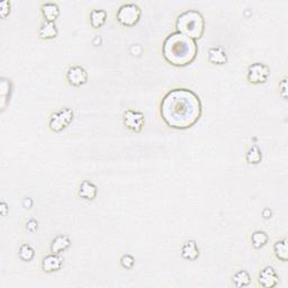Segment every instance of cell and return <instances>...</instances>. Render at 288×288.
<instances>
[{
	"label": "cell",
	"instance_id": "6da1fadb",
	"mask_svg": "<svg viewBox=\"0 0 288 288\" xmlns=\"http://www.w3.org/2000/svg\"><path fill=\"white\" fill-rule=\"evenodd\" d=\"M202 105L200 96L188 88H174L160 102L162 120L171 128L187 130L200 120Z\"/></svg>",
	"mask_w": 288,
	"mask_h": 288
},
{
	"label": "cell",
	"instance_id": "7a4b0ae2",
	"mask_svg": "<svg viewBox=\"0 0 288 288\" xmlns=\"http://www.w3.org/2000/svg\"><path fill=\"white\" fill-rule=\"evenodd\" d=\"M198 53L196 40L187 38L178 32L169 34L162 44V56L169 64L178 68L189 66Z\"/></svg>",
	"mask_w": 288,
	"mask_h": 288
},
{
	"label": "cell",
	"instance_id": "3957f363",
	"mask_svg": "<svg viewBox=\"0 0 288 288\" xmlns=\"http://www.w3.org/2000/svg\"><path fill=\"white\" fill-rule=\"evenodd\" d=\"M176 32L194 40L202 38L205 33V18L202 14L194 9L180 12L176 20Z\"/></svg>",
	"mask_w": 288,
	"mask_h": 288
},
{
	"label": "cell",
	"instance_id": "277c9868",
	"mask_svg": "<svg viewBox=\"0 0 288 288\" xmlns=\"http://www.w3.org/2000/svg\"><path fill=\"white\" fill-rule=\"evenodd\" d=\"M74 110L69 107H62L54 112L48 117V128L54 133H61L69 126L74 120Z\"/></svg>",
	"mask_w": 288,
	"mask_h": 288
},
{
	"label": "cell",
	"instance_id": "5b68a950",
	"mask_svg": "<svg viewBox=\"0 0 288 288\" xmlns=\"http://www.w3.org/2000/svg\"><path fill=\"white\" fill-rule=\"evenodd\" d=\"M142 10L136 4H124L116 12V20L120 25L133 27L141 20Z\"/></svg>",
	"mask_w": 288,
	"mask_h": 288
},
{
	"label": "cell",
	"instance_id": "8992f818",
	"mask_svg": "<svg viewBox=\"0 0 288 288\" xmlns=\"http://www.w3.org/2000/svg\"><path fill=\"white\" fill-rule=\"evenodd\" d=\"M270 68L261 62H254L248 66L246 80L251 84H262L269 79Z\"/></svg>",
	"mask_w": 288,
	"mask_h": 288
},
{
	"label": "cell",
	"instance_id": "52a82bcc",
	"mask_svg": "<svg viewBox=\"0 0 288 288\" xmlns=\"http://www.w3.org/2000/svg\"><path fill=\"white\" fill-rule=\"evenodd\" d=\"M88 72L81 66H71L66 72V80L71 87L80 88L88 82Z\"/></svg>",
	"mask_w": 288,
	"mask_h": 288
},
{
	"label": "cell",
	"instance_id": "ba28073f",
	"mask_svg": "<svg viewBox=\"0 0 288 288\" xmlns=\"http://www.w3.org/2000/svg\"><path fill=\"white\" fill-rule=\"evenodd\" d=\"M123 123L132 132L138 133L141 132L146 124V117L141 112L133 110H126L123 112Z\"/></svg>",
	"mask_w": 288,
	"mask_h": 288
},
{
	"label": "cell",
	"instance_id": "9c48e42d",
	"mask_svg": "<svg viewBox=\"0 0 288 288\" xmlns=\"http://www.w3.org/2000/svg\"><path fill=\"white\" fill-rule=\"evenodd\" d=\"M258 282L261 287L264 288L276 287L279 282V277L276 269L272 266H266L259 272Z\"/></svg>",
	"mask_w": 288,
	"mask_h": 288
},
{
	"label": "cell",
	"instance_id": "30bf717a",
	"mask_svg": "<svg viewBox=\"0 0 288 288\" xmlns=\"http://www.w3.org/2000/svg\"><path fill=\"white\" fill-rule=\"evenodd\" d=\"M40 266H42V269L44 272H46V274L56 272L62 268L63 259L56 254H50L44 256Z\"/></svg>",
	"mask_w": 288,
	"mask_h": 288
},
{
	"label": "cell",
	"instance_id": "8fae6325",
	"mask_svg": "<svg viewBox=\"0 0 288 288\" xmlns=\"http://www.w3.org/2000/svg\"><path fill=\"white\" fill-rule=\"evenodd\" d=\"M207 60L214 66H223L228 62L226 52L223 46L218 45V46H212L207 52Z\"/></svg>",
	"mask_w": 288,
	"mask_h": 288
},
{
	"label": "cell",
	"instance_id": "7c38bea8",
	"mask_svg": "<svg viewBox=\"0 0 288 288\" xmlns=\"http://www.w3.org/2000/svg\"><path fill=\"white\" fill-rule=\"evenodd\" d=\"M98 188L96 184L90 180H84L81 182L78 188V196L86 200H94L97 197Z\"/></svg>",
	"mask_w": 288,
	"mask_h": 288
},
{
	"label": "cell",
	"instance_id": "4fadbf2b",
	"mask_svg": "<svg viewBox=\"0 0 288 288\" xmlns=\"http://www.w3.org/2000/svg\"><path fill=\"white\" fill-rule=\"evenodd\" d=\"M182 258L187 261H195L200 256V248H198L195 240H188L182 244Z\"/></svg>",
	"mask_w": 288,
	"mask_h": 288
},
{
	"label": "cell",
	"instance_id": "5bb4252c",
	"mask_svg": "<svg viewBox=\"0 0 288 288\" xmlns=\"http://www.w3.org/2000/svg\"><path fill=\"white\" fill-rule=\"evenodd\" d=\"M40 14L44 18V22H56L60 16V8L56 2H44L40 6Z\"/></svg>",
	"mask_w": 288,
	"mask_h": 288
},
{
	"label": "cell",
	"instance_id": "9a60e30c",
	"mask_svg": "<svg viewBox=\"0 0 288 288\" xmlns=\"http://www.w3.org/2000/svg\"><path fill=\"white\" fill-rule=\"evenodd\" d=\"M71 246V240L69 236H56L53 238L51 242V246H50V249H51L52 254H60L62 252L66 251Z\"/></svg>",
	"mask_w": 288,
	"mask_h": 288
},
{
	"label": "cell",
	"instance_id": "2e32d148",
	"mask_svg": "<svg viewBox=\"0 0 288 288\" xmlns=\"http://www.w3.org/2000/svg\"><path fill=\"white\" fill-rule=\"evenodd\" d=\"M38 38L42 40H54L58 34L56 22H44L38 30Z\"/></svg>",
	"mask_w": 288,
	"mask_h": 288
},
{
	"label": "cell",
	"instance_id": "e0dca14e",
	"mask_svg": "<svg viewBox=\"0 0 288 288\" xmlns=\"http://www.w3.org/2000/svg\"><path fill=\"white\" fill-rule=\"evenodd\" d=\"M107 20V12L104 9H92L89 15V22L92 28H100Z\"/></svg>",
	"mask_w": 288,
	"mask_h": 288
},
{
	"label": "cell",
	"instance_id": "ac0fdd59",
	"mask_svg": "<svg viewBox=\"0 0 288 288\" xmlns=\"http://www.w3.org/2000/svg\"><path fill=\"white\" fill-rule=\"evenodd\" d=\"M272 252L274 256L278 260L286 262L288 259V246H287V238H282V240L276 241L272 246Z\"/></svg>",
	"mask_w": 288,
	"mask_h": 288
},
{
	"label": "cell",
	"instance_id": "d6986e66",
	"mask_svg": "<svg viewBox=\"0 0 288 288\" xmlns=\"http://www.w3.org/2000/svg\"><path fill=\"white\" fill-rule=\"evenodd\" d=\"M262 160V153L258 146H252L246 153V161L249 164H259Z\"/></svg>",
	"mask_w": 288,
	"mask_h": 288
},
{
	"label": "cell",
	"instance_id": "ffe728a7",
	"mask_svg": "<svg viewBox=\"0 0 288 288\" xmlns=\"http://www.w3.org/2000/svg\"><path fill=\"white\" fill-rule=\"evenodd\" d=\"M268 241H269V236L264 231H260L259 230V231H254V233H252L251 243L254 249H261V248H264L266 244H267Z\"/></svg>",
	"mask_w": 288,
	"mask_h": 288
},
{
	"label": "cell",
	"instance_id": "44dd1931",
	"mask_svg": "<svg viewBox=\"0 0 288 288\" xmlns=\"http://www.w3.org/2000/svg\"><path fill=\"white\" fill-rule=\"evenodd\" d=\"M233 284L236 287H246L251 284V276L246 270H238L233 276Z\"/></svg>",
	"mask_w": 288,
	"mask_h": 288
},
{
	"label": "cell",
	"instance_id": "7402d4cb",
	"mask_svg": "<svg viewBox=\"0 0 288 288\" xmlns=\"http://www.w3.org/2000/svg\"><path fill=\"white\" fill-rule=\"evenodd\" d=\"M18 256H20V260L25 261V262H30V261L34 259L35 250L28 244V243H22V244L20 246Z\"/></svg>",
	"mask_w": 288,
	"mask_h": 288
},
{
	"label": "cell",
	"instance_id": "603a6c76",
	"mask_svg": "<svg viewBox=\"0 0 288 288\" xmlns=\"http://www.w3.org/2000/svg\"><path fill=\"white\" fill-rule=\"evenodd\" d=\"M120 264L122 266V268H124L126 270H130L135 264V259L133 256L130 254H123L120 259Z\"/></svg>",
	"mask_w": 288,
	"mask_h": 288
},
{
	"label": "cell",
	"instance_id": "cb8c5ba5",
	"mask_svg": "<svg viewBox=\"0 0 288 288\" xmlns=\"http://www.w3.org/2000/svg\"><path fill=\"white\" fill-rule=\"evenodd\" d=\"M9 12H10V2L8 0H4V2H0V15L2 18H6Z\"/></svg>",
	"mask_w": 288,
	"mask_h": 288
},
{
	"label": "cell",
	"instance_id": "d4e9b609",
	"mask_svg": "<svg viewBox=\"0 0 288 288\" xmlns=\"http://www.w3.org/2000/svg\"><path fill=\"white\" fill-rule=\"evenodd\" d=\"M279 94L285 99H287V78L284 76L280 82H279Z\"/></svg>",
	"mask_w": 288,
	"mask_h": 288
},
{
	"label": "cell",
	"instance_id": "484cf974",
	"mask_svg": "<svg viewBox=\"0 0 288 288\" xmlns=\"http://www.w3.org/2000/svg\"><path fill=\"white\" fill-rule=\"evenodd\" d=\"M38 220H30L26 224L27 231H30V232L38 231Z\"/></svg>",
	"mask_w": 288,
	"mask_h": 288
},
{
	"label": "cell",
	"instance_id": "4316f807",
	"mask_svg": "<svg viewBox=\"0 0 288 288\" xmlns=\"http://www.w3.org/2000/svg\"><path fill=\"white\" fill-rule=\"evenodd\" d=\"M8 205H7V202H0V213H2V216H7L8 214Z\"/></svg>",
	"mask_w": 288,
	"mask_h": 288
},
{
	"label": "cell",
	"instance_id": "83f0119b",
	"mask_svg": "<svg viewBox=\"0 0 288 288\" xmlns=\"http://www.w3.org/2000/svg\"><path fill=\"white\" fill-rule=\"evenodd\" d=\"M272 210H270L269 208H264V210L262 216H264V220H269L270 218H272Z\"/></svg>",
	"mask_w": 288,
	"mask_h": 288
}]
</instances>
